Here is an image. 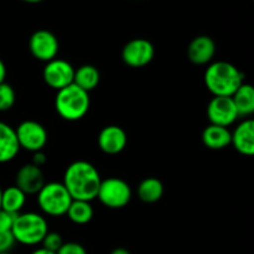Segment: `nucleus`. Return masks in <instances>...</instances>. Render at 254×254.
Masks as SVG:
<instances>
[{
	"mask_svg": "<svg viewBox=\"0 0 254 254\" xmlns=\"http://www.w3.org/2000/svg\"><path fill=\"white\" fill-rule=\"evenodd\" d=\"M101 181V175L93 164L77 160L67 166L62 184L71 195L72 200L91 202L97 197Z\"/></svg>",
	"mask_w": 254,
	"mask_h": 254,
	"instance_id": "obj_1",
	"label": "nucleus"
},
{
	"mask_svg": "<svg viewBox=\"0 0 254 254\" xmlns=\"http://www.w3.org/2000/svg\"><path fill=\"white\" fill-rule=\"evenodd\" d=\"M205 86L213 97H232L245 83V73L231 62H211L205 71Z\"/></svg>",
	"mask_w": 254,
	"mask_h": 254,
	"instance_id": "obj_2",
	"label": "nucleus"
},
{
	"mask_svg": "<svg viewBox=\"0 0 254 254\" xmlns=\"http://www.w3.org/2000/svg\"><path fill=\"white\" fill-rule=\"evenodd\" d=\"M89 106H91L89 93L77 87L76 84L72 83L57 91L55 108L57 114L64 121H79L88 113Z\"/></svg>",
	"mask_w": 254,
	"mask_h": 254,
	"instance_id": "obj_3",
	"label": "nucleus"
},
{
	"mask_svg": "<svg viewBox=\"0 0 254 254\" xmlns=\"http://www.w3.org/2000/svg\"><path fill=\"white\" fill-rule=\"evenodd\" d=\"M47 232L49 223L46 218L36 212L19 213L11 227V235L15 242L24 246L41 245Z\"/></svg>",
	"mask_w": 254,
	"mask_h": 254,
	"instance_id": "obj_4",
	"label": "nucleus"
},
{
	"mask_svg": "<svg viewBox=\"0 0 254 254\" xmlns=\"http://www.w3.org/2000/svg\"><path fill=\"white\" fill-rule=\"evenodd\" d=\"M39 207L45 215L60 217L66 215L72 197L62 183H46L36 193Z\"/></svg>",
	"mask_w": 254,
	"mask_h": 254,
	"instance_id": "obj_5",
	"label": "nucleus"
},
{
	"mask_svg": "<svg viewBox=\"0 0 254 254\" xmlns=\"http://www.w3.org/2000/svg\"><path fill=\"white\" fill-rule=\"evenodd\" d=\"M97 198L106 207L118 210L126 207L130 202L131 189L123 179L108 178L101 181Z\"/></svg>",
	"mask_w": 254,
	"mask_h": 254,
	"instance_id": "obj_6",
	"label": "nucleus"
},
{
	"mask_svg": "<svg viewBox=\"0 0 254 254\" xmlns=\"http://www.w3.org/2000/svg\"><path fill=\"white\" fill-rule=\"evenodd\" d=\"M20 149L31 153L44 150L47 144V130L41 123L36 121H24L15 129Z\"/></svg>",
	"mask_w": 254,
	"mask_h": 254,
	"instance_id": "obj_7",
	"label": "nucleus"
},
{
	"mask_svg": "<svg viewBox=\"0 0 254 254\" xmlns=\"http://www.w3.org/2000/svg\"><path fill=\"white\" fill-rule=\"evenodd\" d=\"M155 57V47L146 39H133L124 45L122 60L133 68H140L150 64Z\"/></svg>",
	"mask_w": 254,
	"mask_h": 254,
	"instance_id": "obj_8",
	"label": "nucleus"
},
{
	"mask_svg": "<svg viewBox=\"0 0 254 254\" xmlns=\"http://www.w3.org/2000/svg\"><path fill=\"white\" fill-rule=\"evenodd\" d=\"M29 49L32 56L42 62L57 59L60 44L56 35L49 30H37L29 40Z\"/></svg>",
	"mask_w": 254,
	"mask_h": 254,
	"instance_id": "obj_9",
	"label": "nucleus"
},
{
	"mask_svg": "<svg viewBox=\"0 0 254 254\" xmlns=\"http://www.w3.org/2000/svg\"><path fill=\"white\" fill-rule=\"evenodd\" d=\"M74 69L76 68L66 60L55 59L46 62L42 71V78L47 86L60 91L73 83Z\"/></svg>",
	"mask_w": 254,
	"mask_h": 254,
	"instance_id": "obj_10",
	"label": "nucleus"
},
{
	"mask_svg": "<svg viewBox=\"0 0 254 254\" xmlns=\"http://www.w3.org/2000/svg\"><path fill=\"white\" fill-rule=\"evenodd\" d=\"M207 118L210 124L225 128L232 126L240 118L232 97H213L207 106Z\"/></svg>",
	"mask_w": 254,
	"mask_h": 254,
	"instance_id": "obj_11",
	"label": "nucleus"
},
{
	"mask_svg": "<svg viewBox=\"0 0 254 254\" xmlns=\"http://www.w3.org/2000/svg\"><path fill=\"white\" fill-rule=\"evenodd\" d=\"M46 184L41 168L34 164H25L17 170L15 176V186L19 188L25 195H35Z\"/></svg>",
	"mask_w": 254,
	"mask_h": 254,
	"instance_id": "obj_12",
	"label": "nucleus"
},
{
	"mask_svg": "<svg viewBox=\"0 0 254 254\" xmlns=\"http://www.w3.org/2000/svg\"><path fill=\"white\" fill-rule=\"evenodd\" d=\"M128 136L126 130L118 126H107L98 135V146L104 154L117 155L126 149Z\"/></svg>",
	"mask_w": 254,
	"mask_h": 254,
	"instance_id": "obj_13",
	"label": "nucleus"
},
{
	"mask_svg": "<svg viewBox=\"0 0 254 254\" xmlns=\"http://www.w3.org/2000/svg\"><path fill=\"white\" fill-rule=\"evenodd\" d=\"M216 55V42L207 35H200L191 40L188 47V57L193 64L203 66L212 62Z\"/></svg>",
	"mask_w": 254,
	"mask_h": 254,
	"instance_id": "obj_14",
	"label": "nucleus"
},
{
	"mask_svg": "<svg viewBox=\"0 0 254 254\" xmlns=\"http://www.w3.org/2000/svg\"><path fill=\"white\" fill-rule=\"evenodd\" d=\"M231 145L245 156H252L254 154V122L253 119H246L241 122L235 130L231 131Z\"/></svg>",
	"mask_w": 254,
	"mask_h": 254,
	"instance_id": "obj_15",
	"label": "nucleus"
},
{
	"mask_svg": "<svg viewBox=\"0 0 254 254\" xmlns=\"http://www.w3.org/2000/svg\"><path fill=\"white\" fill-rule=\"evenodd\" d=\"M20 151L16 133L9 124L0 122V164L14 160Z\"/></svg>",
	"mask_w": 254,
	"mask_h": 254,
	"instance_id": "obj_16",
	"label": "nucleus"
},
{
	"mask_svg": "<svg viewBox=\"0 0 254 254\" xmlns=\"http://www.w3.org/2000/svg\"><path fill=\"white\" fill-rule=\"evenodd\" d=\"M202 143L211 150H222L231 145V130L225 127L210 124L202 131Z\"/></svg>",
	"mask_w": 254,
	"mask_h": 254,
	"instance_id": "obj_17",
	"label": "nucleus"
},
{
	"mask_svg": "<svg viewBox=\"0 0 254 254\" xmlns=\"http://www.w3.org/2000/svg\"><path fill=\"white\" fill-rule=\"evenodd\" d=\"M99 81H101V73L93 64H83L74 69L73 84L88 93L98 87Z\"/></svg>",
	"mask_w": 254,
	"mask_h": 254,
	"instance_id": "obj_18",
	"label": "nucleus"
},
{
	"mask_svg": "<svg viewBox=\"0 0 254 254\" xmlns=\"http://www.w3.org/2000/svg\"><path fill=\"white\" fill-rule=\"evenodd\" d=\"M232 101L240 117H250L254 113V88L252 84L243 83L233 93Z\"/></svg>",
	"mask_w": 254,
	"mask_h": 254,
	"instance_id": "obj_19",
	"label": "nucleus"
},
{
	"mask_svg": "<svg viewBox=\"0 0 254 254\" xmlns=\"http://www.w3.org/2000/svg\"><path fill=\"white\" fill-rule=\"evenodd\" d=\"M139 200L145 203H155L161 200L164 195V185L159 179L146 178L138 186Z\"/></svg>",
	"mask_w": 254,
	"mask_h": 254,
	"instance_id": "obj_20",
	"label": "nucleus"
},
{
	"mask_svg": "<svg viewBox=\"0 0 254 254\" xmlns=\"http://www.w3.org/2000/svg\"><path fill=\"white\" fill-rule=\"evenodd\" d=\"M26 203V195L16 186H9L1 193V206L0 208L12 215H19Z\"/></svg>",
	"mask_w": 254,
	"mask_h": 254,
	"instance_id": "obj_21",
	"label": "nucleus"
},
{
	"mask_svg": "<svg viewBox=\"0 0 254 254\" xmlns=\"http://www.w3.org/2000/svg\"><path fill=\"white\" fill-rule=\"evenodd\" d=\"M94 215L93 207L89 201L72 200L66 216L74 225H87L92 221Z\"/></svg>",
	"mask_w": 254,
	"mask_h": 254,
	"instance_id": "obj_22",
	"label": "nucleus"
},
{
	"mask_svg": "<svg viewBox=\"0 0 254 254\" xmlns=\"http://www.w3.org/2000/svg\"><path fill=\"white\" fill-rule=\"evenodd\" d=\"M16 102V93L14 88L6 82L0 83V112H6L14 107Z\"/></svg>",
	"mask_w": 254,
	"mask_h": 254,
	"instance_id": "obj_23",
	"label": "nucleus"
},
{
	"mask_svg": "<svg viewBox=\"0 0 254 254\" xmlns=\"http://www.w3.org/2000/svg\"><path fill=\"white\" fill-rule=\"evenodd\" d=\"M64 240H62V236L57 232H47V235L45 236L44 240H42L41 246L42 248H45L46 251L50 252L57 253V251L62 247L64 245Z\"/></svg>",
	"mask_w": 254,
	"mask_h": 254,
	"instance_id": "obj_24",
	"label": "nucleus"
},
{
	"mask_svg": "<svg viewBox=\"0 0 254 254\" xmlns=\"http://www.w3.org/2000/svg\"><path fill=\"white\" fill-rule=\"evenodd\" d=\"M56 254H88L86 248L77 242H64Z\"/></svg>",
	"mask_w": 254,
	"mask_h": 254,
	"instance_id": "obj_25",
	"label": "nucleus"
},
{
	"mask_svg": "<svg viewBox=\"0 0 254 254\" xmlns=\"http://www.w3.org/2000/svg\"><path fill=\"white\" fill-rule=\"evenodd\" d=\"M15 240L11 235V231L9 232H0V253H10L15 245Z\"/></svg>",
	"mask_w": 254,
	"mask_h": 254,
	"instance_id": "obj_26",
	"label": "nucleus"
},
{
	"mask_svg": "<svg viewBox=\"0 0 254 254\" xmlns=\"http://www.w3.org/2000/svg\"><path fill=\"white\" fill-rule=\"evenodd\" d=\"M15 217H16V215H12V213H9L2 210V208H0V232L11 231Z\"/></svg>",
	"mask_w": 254,
	"mask_h": 254,
	"instance_id": "obj_27",
	"label": "nucleus"
},
{
	"mask_svg": "<svg viewBox=\"0 0 254 254\" xmlns=\"http://www.w3.org/2000/svg\"><path fill=\"white\" fill-rule=\"evenodd\" d=\"M46 163V155L44 154V151H36V153H34V158H32V164L36 166H39V168H41L44 164Z\"/></svg>",
	"mask_w": 254,
	"mask_h": 254,
	"instance_id": "obj_28",
	"label": "nucleus"
},
{
	"mask_svg": "<svg viewBox=\"0 0 254 254\" xmlns=\"http://www.w3.org/2000/svg\"><path fill=\"white\" fill-rule=\"evenodd\" d=\"M5 78H6V66H5L4 61L0 59V83L5 82Z\"/></svg>",
	"mask_w": 254,
	"mask_h": 254,
	"instance_id": "obj_29",
	"label": "nucleus"
},
{
	"mask_svg": "<svg viewBox=\"0 0 254 254\" xmlns=\"http://www.w3.org/2000/svg\"><path fill=\"white\" fill-rule=\"evenodd\" d=\"M111 254H131L129 252L127 248H123V247H119V248H116V250H113L111 252Z\"/></svg>",
	"mask_w": 254,
	"mask_h": 254,
	"instance_id": "obj_30",
	"label": "nucleus"
},
{
	"mask_svg": "<svg viewBox=\"0 0 254 254\" xmlns=\"http://www.w3.org/2000/svg\"><path fill=\"white\" fill-rule=\"evenodd\" d=\"M30 254H56L54 252H50V251H46L45 248H37V250H35L34 252H31Z\"/></svg>",
	"mask_w": 254,
	"mask_h": 254,
	"instance_id": "obj_31",
	"label": "nucleus"
},
{
	"mask_svg": "<svg viewBox=\"0 0 254 254\" xmlns=\"http://www.w3.org/2000/svg\"><path fill=\"white\" fill-rule=\"evenodd\" d=\"M22 1L30 2V4H36V2H41L44 1V0H22Z\"/></svg>",
	"mask_w": 254,
	"mask_h": 254,
	"instance_id": "obj_32",
	"label": "nucleus"
},
{
	"mask_svg": "<svg viewBox=\"0 0 254 254\" xmlns=\"http://www.w3.org/2000/svg\"><path fill=\"white\" fill-rule=\"evenodd\" d=\"M1 193H2V189L0 188V206H1Z\"/></svg>",
	"mask_w": 254,
	"mask_h": 254,
	"instance_id": "obj_33",
	"label": "nucleus"
},
{
	"mask_svg": "<svg viewBox=\"0 0 254 254\" xmlns=\"http://www.w3.org/2000/svg\"><path fill=\"white\" fill-rule=\"evenodd\" d=\"M0 254H10V253H0Z\"/></svg>",
	"mask_w": 254,
	"mask_h": 254,
	"instance_id": "obj_34",
	"label": "nucleus"
}]
</instances>
